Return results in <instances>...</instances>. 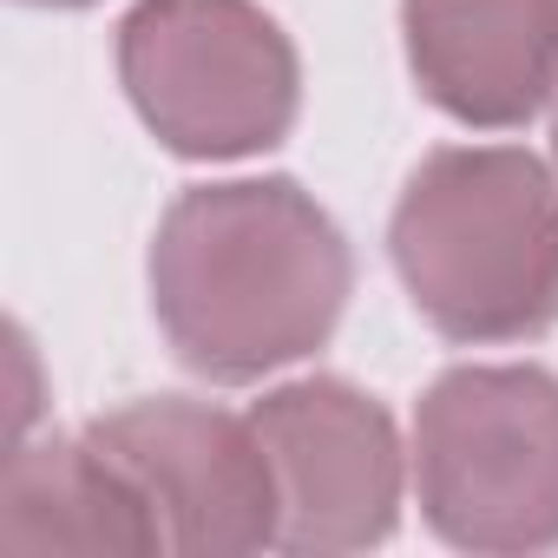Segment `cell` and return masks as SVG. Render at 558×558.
<instances>
[{"mask_svg": "<svg viewBox=\"0 0 558 558\" xmlns=\"http://www.w3.org/2000/svg\"><path fill=\"white\" fill-rule=\"evenodd\" d=\"M414 493L453 551H558V375L447 368L414 408Z\"/></svg>", "mask_w": 558, "mask_h": 558, "instance_id": "3957f363", "label": "cell"}, {"mask_svg": "<svg viewBox=\"0 0 558 558\" xmlns=\"http://www.w3.org/2000/svg\"><path fill=\"white\" fill-rule=\"evenodd\" d=\"M119 86L191 165L256 158L303 112L296 40L256 0H138L119 21Z\"/></svg>", "mask_w": 558, "mask_h": 558, "instance_id": "277c9868", "label": "cell"}, {"mask_svg": "<svg viewBox=\"0 0 558 558\" xmlns=\"http://www.w3.org/2000/svg\"><path fill=\"white\" fill-rule=\"evenodd\" d=\"M349 290V236L296 178L191 184L151 236V316L171 355L217 388L316 355Z\"/></svg>", "mask_w": 558, "mask_h": 558, "instance_id": "6da1fadb", "label": "cell"}, {"mask_svg": "<svg viewBox=\"0 0 558 558\" xmlns=\"http://www.w3.org/2000/svg\"><path fill=\"white\" fill-rule=\"evenodd\" d=\"M0 545L14 551H165L138 486L80 434L27 440L0 473Z\"/></svg>", "mask_w": 558, "mask_h": 558, "instance_id": "ba28073f", "label": "cell"}, {"mask_svg": "<svg viewBox=\"0 0 558 558\" xmlns=\"http://www.w3.org/2000/svg\"><path fill=\"white\" fill-rule=\"evenodd\" d=\"M427 106L473 132H519L558 99V0H401Z\"/></svg>", "mask_w": 558, "mask_h": 558, "instance_id": "52a82bcc", "label": "cell"}, {"mask_svg": "<svg viewBox=\"0 0 558 558\" xmlns=\"http://www.w3.org/2000/svg\"><path fill=\"white\" fill-rule=\"evenodd\" d=\"M551 158H558V119H551Z\"/></svg>", "mask_w": 558, "mask_h": 558, "instance_id": "30bf717a", "label": "cell"}, {"mask_svg": "<svg viewBox=\"0 0 558 558\" xmlns=\"http://www.w3.org/2000/svg\"><path fill=\"white\" fill-rule=\"evenodd\" d=\"M388 256L434 336L538 342L558 323V178L519 145H440L388 217Z\"/></svg>", "mask_w": 558, "mask_h": 558, "instance_id": "7a4b0ae2", "label": "cell"}, {"mask_svg": "<svg viewBox=\"0 0 558 558\" xmlns=\"http://www.w3.org/2000/svg\"><path fill=\"white\" fill-rule=\"evenodd\" d=\"M27 8H60V14H73V8H93V0H27Z\"/></svg>", "mask_w": 558, "mask_h": 558, "instance_id": "9c48e42d", "label": "cell"}, {"mask_svg": "<svg viewBox=\"0 0 558 558\" xmlns=\"http://www.w3.org/2000/svg\"><path fill=\"white\" fill-rule=\"evenodd\" d=\"M86 440L138 486L165 551L230 558L276 545V473L250 414L191 395H145L99 414Z\"/></svg>", "mask_w": 558, "mask_h": 558, "instance_id": "8992f818", "label": "cell"}, {"mask_svg": "<svg viewBox=\"0 0 558 558\" xmlns=\"http://www.w3.org/2000/svg\"><path fill=\"white\" fill-rule=\"evenodd\" d=\"M250 421L276 473V551L342 558L395 538L408 460L395 414L368 388L342 375L283 381L250 408Z\"/></svg>", "mask_w": 558, "mask_h": 558, "instance_id": "5b68a950", "label": "cell"}]
</instances>
